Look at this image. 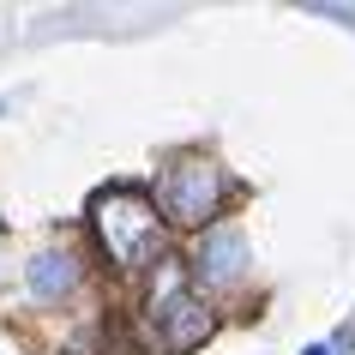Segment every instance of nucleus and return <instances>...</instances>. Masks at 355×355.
<instances>
[{
	"label": "nucleus",
	"instance_id": "f257e3e1",
	"mask_svg": "<svg viewBox=\"0 0 355 355\" xmlns=\"http://www.w3.org/2000/svg\"><path fill=\"white\" fill-rule=\"evenodd\" d=\"M91 223H96V241L121 271H139L163 253V217L139 187H109L103 199L91 205Z\"/></svg>",
	"mask_w": 355,
	"mask_h": 355
},
{
	"label": "nucleus",
	"instance_id": "f03ea898",
	"mask_svg": "<svg viewBox=\"0 0 355 355\" xmlns=\"http://www.w3.org/2000/svg\"><path fill=\"white\" fill-rule=\"evenodd\" d=\"M157 199L175 223H211L217 205H223V168L211 163L205 150H181L163 163V181H157Z\"/></svg>",
	"mask_w": 355,
	"mask_h": 355
},
{
	"label": "nucleus",
	"instance_id": "7ed1b4c3",
	"mask_svg": "<svg viewBox=\"0 0 355 355\" xmlns=\"http://www.w3.org/2000/svg\"><path fill=\"white\" fill-rule=\"evenodd\" d=\"M150 313H157V325H163V349H168V355H181V349H193V343H205V337H211L205 301L187 295L181 283H168L163 295L150 301Z\"/></svg>",
	"mask_w": 355,
	"mask_h": 355
},
{
	"label": "nucleus",
	"instance_id": "20e7f679",
	"mask_svg": "<svg viewBox=\"0 0 355 355\" xmlns=\"http://www.w3.org/2000/svg\"><path fill=\"white\" fill-rule=\"evenodd\" d=\"M193 277L205 283V289H229V283L247 277V241L241 229H211L199 253H193Z\"/></svg>",
	"mask_w": 355,
	"mask_h": 355
},
{
	"label": "nucleus",
	"instance_id": "39448f33",
	"mask_svg": "<svg viewBox=\"0 0 355 355\" xmlns=\"http://www.w3.org/2000/svg\"><path fill=\"white\" fill-rule=\"evenodd\" d=\"M78 283V259L73 253H37L31 259V295L37 301H60Z\"/></svg>",
	"mask_w": 355,
	"mask_h": 355
},
{
	"label": "nucleus",
	"instance_id": "423d86ee",
	"mask_svg": "<svg viewBox=\"0 0 355 355\" xmlns=\"http://www.w3.org/2000/svg\"><path fill=\"white\" fill-rule=\"evenodd\" d=\"M301 355H331V349H325V343H313V349H301Z\"/></svg>",
	"mask_w": 355,
	"mask_h": 355
}]
</instances>
